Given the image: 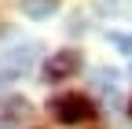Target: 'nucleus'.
<instances>
[{"instance_id": "nucleus-5", "label": "nucleus", "mask_w": 132, "mask_h": 129, "mask_svg": "<svg viewBox=\"0 0 132 129\" xmlns=\"http://www.w3.org/2000/svg\"><path fill=\"white\" fill-rule=\"evenodd\" d=\"M92 77H95L99 92H106V96H110V103H118V70H106V67H103V70H95Z\"/></svg>"}, {"instance_id": "nucleus-2", "label": "nucleus", "mask_w": 132, "mask_h": 129, "mask_svg": "<svg viewBox=\"0 0 132 129\" xmlns=\"http://www.w3.org/2000/svg\"><path fill=\"white\" fill-rule=\"evenodd\" d=\"M52 114H55L62 125H77V122L95 118V107H92L88 96H81V92H66V96H55V100H52Z\"/></svg>"}, {"instance_id": "nucleus-4", "label": "nucleus", "mask_w": 132, "mask_h": 129, "mask_svg": "<svg viewBox=\"0 0 132 129\" xmlns=\"http://www.w3.org/2000/svg\"><path fill=\"white\" fill-rule=\"evenodd\" d=\"M59 8V0H22V15L29 19H52Z\"/></svg>"}, {"instance_id": "nucleus-6", "label": "nucleus", "mask_w": 132, "mask_h": 129, "mask_svg": "<svg viewBox=\"0 0 132 129\" xmlns=\"http://www.w3.org/2000/svg\"><path fill=\"white\" fill-rule=\"evenodd\" d=\"M110 44H118V48H125V52H132V37H125V33H110Z\"/></svg>"}, {"instance_id": "nucleus-1", "label": "nucleus", "mask_w": 132, "mask_h": 129, "mask_svg": "<svg viewBox=\"0 0 132 129\" xmlns=\"http://www.w3.org/2000/svg\"><path fill=\"white\" fill-rule=\"evenodd\" d=\"M37 52H40V44H15L7 48V52H0V77H7V81H15V77H22L33 70V63H37Z\"/></svg>"}, {"instance_id": "nucleus-3", "label": "nucleus", "mask_w": 132, "mask_h": 129, "mask_svg": "<svg viewBox=\"0 0 132 129\" xmlns=\"http://www.w3.org/2000/svg\"><path fill=\"white\" fill-rule=\"evenodd\" d=\"M77 70H81V55H77V52H55L52 59H48L44 77H48V81H62V77H70V74H77Z\"/></svg>"}]
</instances>
